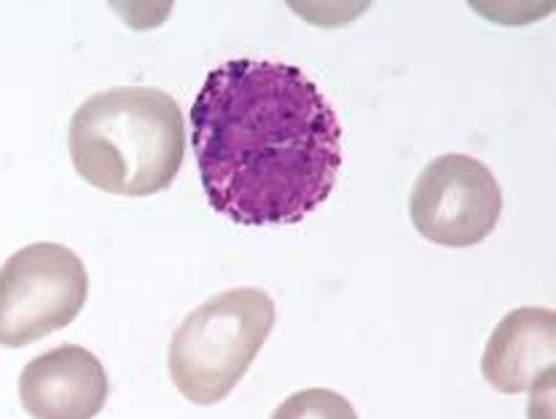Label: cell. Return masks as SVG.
Instances as JSON below:
<instances>
[{
	"label": "cell",
	"instance_id": "ba28073f",
	"mask_svg": "<svg viewBox=\"0 0 556 419\" xmlns=\"http://www.w3.org/2000/svg\"><path fill=\"white\" fill-rule=\"evenodd\" d=\"M271 419H357V415L344 395L326 388H312L299 390L282 401Z\"/></svg>",
	"mask_w": 556,
	"mask_h": 419
},
{
	"label": "cell",
	"instance_id": "6da1fadb",
	"mask_svg": "<svg viewBox=\"0 0 556 419\" xmlns=\"http://www.w3.org/2000/svg\"><path fill=\"white\" fill-rule=\"evenodd\" d=\"M191 143L210 207L240 226L299 224L331 196L342 124L296 65L229 60L191 105Z\"/></svg>",
	"mask_w": 556,
	"mask_h": 419
},
{
	"label": "cell",
	"instance_id": "3957f363",
	"mask_svg": "<svg viewBox=\"0 0 556 419\" xmlns=\"http://www.w3.org/2000/svg\"><path fill=\"white\" fill-rule=\"evenodd\" d=\"M275 328V302L258 288H231L186 317L169 342L175 390L197 406L224 401L240 384Z\"/></svg>",
	"mask_w": 556,
	"mask_h": 419
},
{
	"label": "cell",
	"instance_id": "277c9868",
	"mask_svg": "<svg viewBox=\"0 0 556 419\" xmlns=\"http://www.w3.org/2000/svg\"><path fill=\"white\" fill-rule=\"evenodd\" d=\"M89 296L87 266L56 242H33L0 266V344L25 347L76 320Z\"/></svg>",
	"mask_w": 556,
	"mask_h": 419
},
{
	"label": "cell",
	"instance_id": "52a82bcc",
	"mask_svg": "<svg viewBox=\"0 0 556 419\" xmlns=\"http://www.w3.org/2000/svg\"><path fill=\"white\" fill-rule=\"evenodd\" d=\"M556 315L548 307L514 309L486 342L481 371L503 395L527 393L554 382Z\"/></svg>",
	"mask_w": 556,
	"mask_h": 419
},
{
	"label": "cell",
	"instance_id": "8992f818",
	"mask_svg": "<svg viewBox=\"0 0 556 419\" xmlns=\"http://www.w3.org/2000/svg\"><path fill=\"white\" fill-rule=\"evenodd\" d=\"M108 393L105 368L78 344H60L20 373V404L33 419H94Z\"/></svg>",
	"mask_w": 556,
	"mask_h": 419
},
{
	"label": "cell",
	"instance_id": "7a4b0ae2",
	"mask_svg": "<svg viewBox=\"0 0 556 419\" xmlns=\"http://www.w3.org/2000/svg\"><path fill=\"white\" fill-rule=\"evenodd\" d=\"M67 149L76 173L94 189L153 196L173 186L184 164V113L162 89H105L73 113Z\"/></svg>",
	"mask_w": 556,
	"mask_h": 419
},
{
	"label": "cell",
	"instance_id": "5b68a950",
	"mask_svg": "<svg viewBox=\"0 0 556 419\" xmlns=\"http://www.w3.org/2000/svg\"><path fill=\"white\" fill-rule=\"evenodd\" d=\"M503 191L484 162L444 154L419 173L408 196L412 224L425 240L441 247H473L495 231Z\"/></svg>",
	"mask_w": 556,
	"mask_h": 419
}]
</instances>
